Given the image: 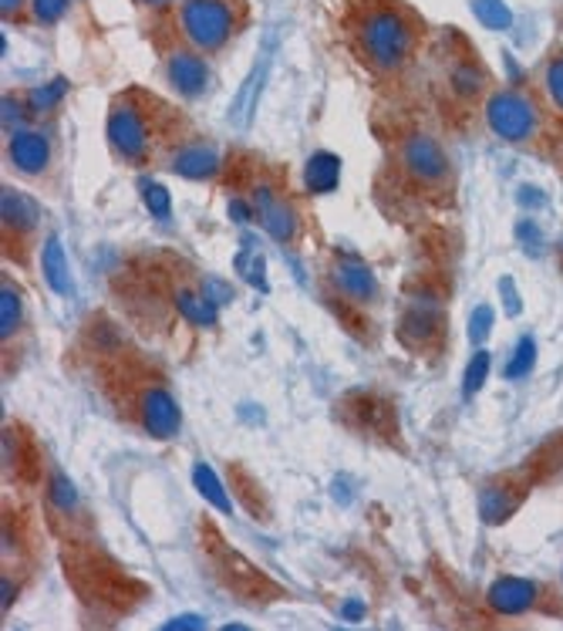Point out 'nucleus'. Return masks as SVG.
I'll return each mask as SVG.
<instances>
[{
	"label": "nucleus",
	"mask_w": 563,
	"mask_h": 631,
	"mask_svg": "<svg viewBox=\"0 0 563 631\" xmlns=\"http://www.w3.org/2000/svg\"><path fill=\"white\" fill-rule=\"evenodd\" d=\"M41 267H44V277H47V284H51L54 294H61V297H68V294H72V271H68L65 246H61L57 236H47V240H44Z\"/></svg>",
	"instance_id": "4468645a"
},
{
	"label": "nucleus",
	"mask_w": 563,
	"mask_h": 631,
	"mask_svg": "<svg viewBox=\"0 0 563 631\" xmlns=\"http://www.w3.org/2000/svg\"><path fill=\"white\" fill-rule=\"evenodd\" d=\"M31 115V108H21V102L18 98H4V125L11 133H18V129H24V118Z\"/></svg>",
	"instance_id": "2f4dec72"
},
{
	"label": "nucleus",
	"mask_w": 563,
	"mask_h": 631,
	"mask_svg": "<svg viewBox=\"0 0 563 631\" xmlns=\"http://www.w3.org/2000/svg\"><path fill=\"white\" fill-rule=\"evenodd\" d=\"M139 422L146 425L149 435L156 439H172L182 425V416H179V406L172 399V392L162 386V382H149L139 389Z\"/></svg>",
	"instance_id": "39448f33"
},
{
	"label": "nucleus",
	"mask_w": 563,
	"mask_h": 631,
	"mask_svg": "<svg viewBox=\"0 0 563 631\" xmlns=\"http://www.w3.org/2000/svg\"><path fill=\"white\" fill-rule=\"evenodd\" d=\"M108 143L115 149V156L121 162H146L149 149H152V125H149V112L142 105H136L132 98H118L111 102L108 112Z\"/></svg>",
	"instance_id": "7ed1b4c3"
},
{
	"label": "nucleus",
	"mask_w": 563,
	"mask_h": 631,
	"mask_svg": "<svg viewBox=\"0 0 563 631\" xmlns=\"http://www.w3.org/2000/svg\"><path fill=\"white\" fill-rule=\"evenodd\" d=\"M176 307L179 314L190 325H200V328H213L216 325V304L203 294V291H193V287H179L176 291Z\"/></svg>",
	"instance_id": "6ab92c4d"
},
{
	"label": "nucleus",
	"mask_w": 563,
	"mask_h": 631,
	"mask_svg": "<svg viewBox=\"0 0 563 631\" xmlns=\"http://www.w3.org/2000/svg\"><path fill=\"white\" fill-rule=\"evenodd\" d=\"M486 122H489V129H492L499 139H507V143H527V139L537 133L540 112H537V105H533L530 95L507 88V92L489 95V102H486Z\"/></svg>",
	"instance_id": "20e7f679"
},
{
	"label": "nucleus",
	"mask_w": 563,
	"mask_h": 631,
	"mask_svg": "<svg viewBox=\"0 0 563 631\" xmlns=\"http://www.w3.org/2000/svg\"><path fill=\"white\" fill-rule=\"evenodd\" d=\"M254 213L261 217V223L267 227V233L277 243H290L297 236V213L287 200H280L270 186H257L254 193Z\"/></svg>",
	"instance_id": "1a4fd4ad"
},
{
	"label": "nucleus",
	"mask_w": 563,
	"mask_h": 631,
	"mask_svg": "<svg viewBox=\"0 0 563 631\" xmlns=\"http://www.w3.org/2000/svg\"><path fill=\"white\" fill-rule=\"evenodd\" d=\"M28 8L38 24H57L68 14V0H28Z\"/></svg>",
	"instance_id": "bb28decb"
},
{
	"label": "nucleus",
	"mask_w": 563,
	"mask_h": 631,
	"mask_svg": "<svg viewBox=\"0 0 563 631\" xmlns=\"http://www.w3.org/2000/svg\"><path fill=\"white\" fill-rule=\"evenodd\" d=\"M240 24L233 0H185L179 8V31L196 51H220Z\"/></svg>",
	"instance_id": "f03ea898"
},
{
	"label": "nucleus",
	"mask_w": 563,
	"mask_h": 631,
	"mask_svg": "<svg viewBox=\"0 0 563 631\" xmlns=\"http://www.w3.org/2000/svg\"><path fill=\"white\" fill-rule=\"evenodd\" d=\"M193 483H196V490H200V493L213 503L216 511L233 514V499H230V493L223 490L220 476H216L206 463H196V466H193Z\"/></svg>",
	"instance_id": "4be33fe9"
},
{
	"label": "nucleus",
	"mask_w": 563,
	"mask_h": 631,
	"mask_svg": "<svg viewBox=\"0 0 563 631\" xmlns=\"http://www.w3.org/2000/svg\"><path fill=\"white\" fill-rule=\"evenodd\" d=\"M439 332V304L435 301H412L405 322H402V338L412 341H428Z\"/></svg>",
	"instance_id": "2eb2a0df"
},
{
	"label": "nucleus",
	"mask_w": 563,
	"mask_h": 631,
	"mask_svg": "<svg viewBox=\"0 0 563 631\" xmlns=\"http://www.w3.org/2000/svg\"><path fill=\"white\" fill-rule=\"evenodd\" d=\"M172 172L185 176V179H210L220 169V153L210 146H190L172 156Z\"/></svg>",
	"instance_id": "dca6fc26"
},
{
	"label": "nucleus",
	"mask_w": 563,
	"mask_h": 631,
	"mask_svg": "<svg viewBox=\"0 0 563 631\" xmlns=\"http://www.w3.org/2000/svg\"><path fill=\"white\" fill-rule=\"evenodd\" d=\"M166 75L172 88L185 98H200L210 88V69L196 51H169Z\"/></svg>",
	"instance_id": "0eeeda50"
},
{
	"label": "nucleus",
	"mask_w": 563,
	"mask_h": 631,
	"mask_svg": "<svg viewBox=\"0 0 563 631\" xmlns=\"http://www.w3.org/2000/svg\"><path fill=\"white\" fill-rule=\"evenodd\" d=\"M523 496H527L523 483H517V480H496L479 496V514H482L486 524H503L523 503Z\"/></svg>",
	"instance_id": "9b49d317"
},
{
	"label": "nucleus",
	"mask_w": 563,
	"mask_h": 631,
	"mask_svg": "<svg viewBox=\"0 0 563 631\" xmlns=\"http://www.w3.org/2000/svg\"><path fill=\"white\" fill-rule=\"evenodd\" d=\"M0 213H4V236L8 233H18V236H28L38 220H41V207L21 193L14 186H4V197H0Z\"/></svg>",
	"instance_id": "ddd939ff"
},
{
	"label": "nucleus",
	"mask_w": 563,
	"mask_h": 631,
	"mask_svg": "<svg viewBox=\"0 0 563 631\" xmlns=\"http://www.w3.org/2000/svg\"><path fill=\"white\" fill-rule=\"evenodd\" d=\"M331 277H334L338 291H341L348 301H354V304H371L374 297H379V281H374V274H371L361 261H354V257L334 261Z\"/></svg>",
	"instance_id": "9d476101"
},
{
	"label": "nucleus",
	"mask_w": 563,
	"mask_h": 631,
	"mask_svg": "<svg viewBox=\"0 0 563 631\" xmlns=\"http://www.w3.org/2000/svg\"><path fill=\"white\" fill-rule=\"evenodd\" d=\"M546 92L556 108H563V54H553L546 65Z\"/></svg>",
	"instance_id": "c756f323"
},
{
	"label": "nucleus",
	"mask_w": 563,
	"mask_h": 631,
	"mask_svg": "<svg viewBox=\"0 0 563 631\" xmlns=\"http://www.w3.org/2000/svg\"><path fill=\"white\" fill-rule=\"evenodd\" d=\"M267 69H270V51L264 48V51H261V61H257V69L246 75V82H243V88H240V95H236V102H233V122L246 125L249 115H254V105H257V95H261V88H264Z\"/></svg>",
	"instance_id": "a211bd4d"
},
{
	"label": "nucleus",
	"mask_w": 563,
	"mask_h": 631,
	"mask_svg": "<svg viewBox=\"0 0 563 631\" xmlns=\"http://www.w3.org/2000/svg\"><path fill=\"white\" fill-rule=\"evenodd\" d=\"M358 48L379 72H399L415 48V28L405 11L379 4L358 18Z\"/></svg>",
	"instance_id": "f257e3e1"
},
{
	"label": "nucleus",
	"mask_w": 563,
	"mask_h": 631,
	"mask_svg": "<svg viewBox=\"0 0 563 631\" xmlns=\"http://www.w3.org/2000/svg\"><path fill=\"white\" fill-rule=\"evenodd\" d=\"M341 179V159L334 153H315L304 166V186L310 193H331Z\"/></svg>",
	"instance_id": "f3484780"
},
{
	"label": "nucleus",
	"mask_w": 563,
	"mask_h": 631,
	"mask_svg": "<svg viewBox=\"0 0 563 631\" xmlns=\"http://www.w3.org/2000/svg\"><path fill=\"white\" fill-rule=\"evenodd\" d=\"M540 601V588L533 581H520V578H499L489 588V604L499 614H523Z\"/></svg>",
	"instance_id": "f8f14e48"
},
{
	"label": "nucleus",
	"mask_w": 563,
	"mask_h": 631,
	"mask_svg": "<svg viewBox=\"0 0 563 631\" xmlns=\"http://www.w3.org/2000/svg\"><path fill=\"white\" fill-rule=\"evenodd\" d=\"M47 503L51 511L65 514L68 520H82V499L72 486V480L65 473H51V483H47Z\"/></svg>",
	"instance_id": "aec40b11"
},
{
	"label": "nucleus",
	"mask_w": 563,
	"mask_h": 631,
	"mask_svg": "<svg viewBox=\"0 0 563 631\" xmlns=\"http://www.w3.org/2000/svg\"><path fill=\"white\" fill-rule=\"evenodd\" d=\"M24 325V297L18 294V287L4 284L0 287V338L11 341Z\"/></svg>",
	"instance_id": "412c9836"
},
{
	"label": "nucleus",
	"mask_w": 563,
	"mask_h": 631,
	"mask_svg": "<svg viewBox=\"0 0 563 631\" xmlns=\"http://www.w3.org/2000/svg\"><path fill=\"white\" fill-rule=\"evenodd\" d=\"M489 351H476L472 355V361H469V368H466V382H463V392L466 396H476L479 389H482V382H486V375H489Z\"/></svg>",
	"instance_id": "cd10ccee"
},
{
	"label": "nucleus",
	"mask_w": 563,
	"mask_h": 631,
	"mask_svg": "<svg viewBox=\"0 0 563 631\" xmlns=\"http://www.w3.org/2000/svg\"><path fill=\"white\" fill-rule=\"evenodd\" d=\"M139 4H146V8H159V4H169V0H139Z\"/></svg>",
	"instance_id": "58836bf2"
},
{
	"label": "nucleus",
	"mask_w": 563,
	"mask_h": 631,
	"mask_svg": "<svg viewBox=\"0 0 563 631\" xmlns=\"http://www.w3.org/2000/svg\"><path fill=\"white\" fill-rule=\"evenodd\" d=\"M176 628H203V618L200 614H182V618L166 621V631H176Z\"/></svg>",
	"instance_id": "f704fd0d"
},
{
	"label": "nucleus",
	"mask_w": 563,
	"mask_h": 631,
	"mask_svg": "<svg viewBox=\"0 0 563 631\" xmlns=\"http://www.w3.org/2000/svg\"><path fill=\"white\" fill-rule=\"evenodd\" d=\"M402 162L425 186H435V182H443L449 176V156H446V149L435 143L432 136H412V139H405Z\"/></svg>",
	"instance_id": "423d86ee"
},
{
	"label": "nucleus",
	"mask_w": 563,
	"mask_h": 631,
	"mask_svg": "<svg viewBox=\"0 0 563 631\" xmlns=\"http://www.w3.org/2000/svg\"><path fill=\"white\" fill-rule=\"evenodd\" d=\"M449 82H453V88H456L463 98H472V95L482 92L486 75H482V69L476 65L472 57H463V61H456V65L449 69Z\"/></svg>",
	"instance_id": "5701e85b"
},
{
	"label": "nucleus",
	"mask_w": 563,
	"mask_h": 631,
	"mask_svg": "<svg viewBox=\"0 0 563 631\" xmlns=\"http://www.w3.org/2000/svg\"><path fill=\"white\" fill-rule=\"evenodd\" d=\"M489 322H492V307H489V304L476 307V314H472V341H482V338H486Z\"/></svg>",
	"instance_id": "473e14b6"
},
{
	"label": "nucleus",
	"mask_w": 563,
	"mask_h": 631,
	"mask_svg": "<svg viewBox=\"0 0 563 631\" xmlns=\"http://www.w3.org/2000/svg\"><path fill=\"white\" fill-rule=\"evenodd\" d=\"M230 210H233V220H240V223H243V220H246V213H249V210H246L243 203H233Z\"/></svg>",
	"instance_id": "4c0bfd02"
},
{
	"label": "nucleus",
	"mask_w": 563,
	"mask_h": 631,
	"mask_svg": "<svg viewBox=\"0 0 563 631\" xmlns=\"http://www.w3.org/2000/svg\"><path fill=\"white\" fill-rule=\"evenodd\" d=\"M24 4L28 0H0V11H4V18H14Z\"/></svg>",
	"instance_id": "c9c22d12"
},
{
	"label": "nucleus",
	"mask_w": 563,
	"mask_h": 631,
	"mask_svg": "<svg viewBox=\"0 0 563 631\" xmlns=\"http://www.w3.org/2000/svg\"><path fill=\"white\" fill-rule=\"evenodd\" d=\"M139 189H142V200H146L149 213H152L156 220H169V213H172L169 189H166V186H159V182H152V179H142V182H139Z\"/></svg>",
	"instance_id": "a878e982"
},
{
	"label": "nucleus",
	"mask_w": 563,
	"mask_h": 631,
	"mask_svg": "<svg viewBox=\"0 0 563 631\" xmlns=\"http://www.w3.org/2000/svg\"><path fill=\"white\" fill-rule=\"evenodd\" d=\"M472 11L486 28H496V31H503V28L513 24V14H510V8L503 4V0H476Z\"/></svg>",
	"instance_id": "393cba45"
},
{
	"label": "nucleus",
	"mask_w": 563,
	"mask_h": 631,
	"mask_svg": "<svg viewBox=\"0 0 563 631\" xmlns=\"http://www.w3.org/2000/svg\"><path fill=\"white\" fill-rule=\"evenodd\" d=\"M8 159L24 176H41L51 166V139L38 129H18L8 143Z\"/></svg>",
	"instance_id": "6e6552de"
},
{
	"label": "nucleus",
	"mask_w": 563,
	"mask_h": 631,
	"mask_svg": "<svg viewBox=\"0 0 563 631\" xmlns=\"http://www.w3.org/2000/svg\"><path fill=\"white\" fill-rule=\"evenodd\" d=\"M203 287H206L203 294H206V297H210V301H213L216 307H220V301H230V287H226V284H220V281H213V277H210V281H206Z\"/></svg>",
	"instance_id": "72a5a7b5"
},
{
	"label": "nucleus",
	"mask_w": 563,
	"mask_h": 631,
	"mask_svg": "<svg viewBox=\"0 0 563 631\" xmlns=\"http://www.w3.org/2000/svg\"><path fill=\"white\" fill-rule=\"evenodd\" d=\"M361 614H364V604H358V601H348V604H344V618H348V621H354V618H361Z\"/></svg>",
	"instance_id": "e433bc0d"
},
{
	"label": "nucleus",
	"mask_w": 563,
	"mask_h": 631,
	"mask_svg": "<svg viewBox=\"0 0 563 631\" xmlns=\"http://www.w3.org/2000/svg\"><path fill=\"white\" fill-rule=\"evenodd\" d=\"M65 92H68V82L54 78V82H47V85H41V88H34L28 95V108L31 112H51V108H57L61 98H65Z\"/></svg>",
	"instance_id": "b1692460"
},
{
	"label": "nucleus",
	"mask_w": 563,
	"mask_h": 631,
	"mask_svg": "<svg viewBox=\"0 0 563 631\" xmlns=\"http://www.w3.org/2000/svg\"><path fill=\"white\" fill-rule=\"evenodd\" d=\"M533 361H537V345H533V338H523V341L517 345L510 365H507V378H523V375L533 368Z\"/></svg>",
	"instance_id": "c85d7f7f"
},
{
	"label": "nucleus",
	"mask_w": 563,
	"mask_h": 631,
	"mask_svg": "<svg viewBox=\"0 0 563 631\" xmlns=\"http://www.w3.org/2000/svg\"><path fill=\"white\" fill-rule=\"evenodd\" d=\"M240 264V274L254 284V287H261V291H267V281H264V257L257 254V250H249V261H246V254L236 261Z\"/></svg>",
	"instance_id": "7c9ffc66"
}]
</instances>
